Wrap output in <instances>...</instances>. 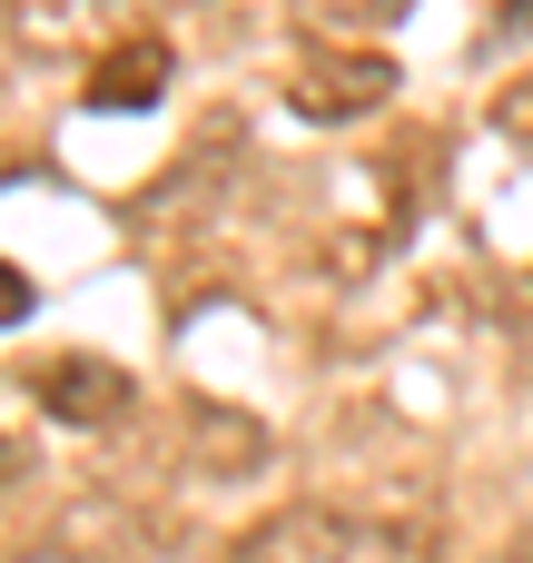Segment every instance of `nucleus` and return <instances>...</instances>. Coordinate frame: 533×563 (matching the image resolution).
Instances as JSON below:
<instances>
[{
  "mask_svg": "<svg viewBox=\"0 0 533 563\" xmlns=\"http://www.w3.org/2000/svg\"><path fill=\"white\" fill-rule=\"evenodd\" d=\"M158 89H168V49H158V40H129V49L99 59L89 109H158Z\"/></svg>",
  "mask_w": 533,
  "mask_h": 563,
  "instance_id": "obj_3",
  "label": "nucleus"
},
{
  "mask_svg": "<svg viewBox=\"0 0 533 563\" xmlns=\"http://www.w3.org/2000/svg\"><path fill=\"white\" fill-rule=\"evenodd\" d=\"M30 396H40L59 426H109L138 386H129L119 366H99V356H59V366H40V376H30Z\"/></svg>",
  "mask_w": 533,
  "mask_h": 563,
  "instance_id": "obj_2",
  "label": "nucleus"
},
{
  "mask_svg": "<svg viewBox=\"0 0 533 563\" xmlns=\"http://www.w3.org/2000/svg\"><path fill=\"white\" fill-rule=\"evenodd\" d=\"M227 563H425V544L406 525H376V515L297 505V515H267Z\"/></svg>",
  "mask_w": 533,
  "mask_h": 563,
  "instance_id": "obj_1",
  "label": "nucleus"
},
{
  "mask_svg": "<svg viewBox=\"0 0 533 563\" xmlns=\"http://www.w3.org/2000/svg\"><path fill=\"white\" fill-rule=\"evenodd\" d=\"M20 317H30V277L0 257V327H20Z\"/></svg>",
  "mask_w": 533,
  "mask_h": 563,
  "instance_id": "obj_4",
  "label": "nucleus"
},
{
  "mask_svg": "<svg viewBox=\"0 0 533 563\" xmlns=\"http://www.w3.org/2000/svg\"><path fill=\"white\" fill-rule=\"evenodd\" d=\"M504 129H514V139H533V89H514V99H504Z\"/></svg>",
  "mask_w": 533,
  "mask_h": 563,
  "instance_id": "obj_5",
  "label": "nucleus"
},
{
  "mask_svg": "<svg viewBox=\"0 0 533 563\" xmlns=\"http://www.w3.org/2000/svg\"><path fill=\"white\" fill-rule=\"evenodd\" d=\"M504 30H514V40H533V0H504Z\"/></svg>",
  "mask_w": 533,
  "mask_h": 563,
  "instance_id": "obj_6",
  "label": "nucleus"
}]
</instances>
